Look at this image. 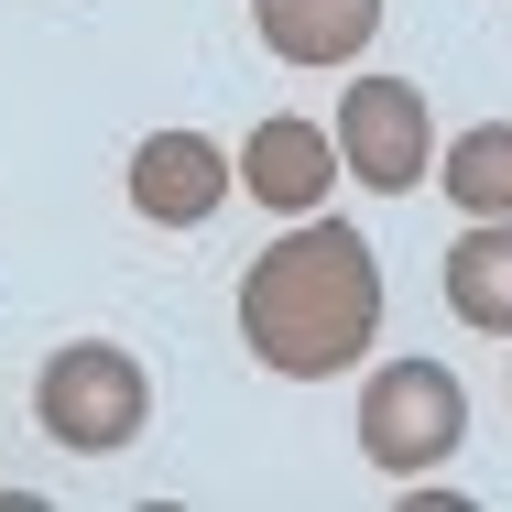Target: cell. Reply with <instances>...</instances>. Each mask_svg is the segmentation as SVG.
Instances as JSON below:
<instances>
[{"instance_id":"obj_1","label":"cell","mask_w":512,"mask_h":512,"mask_svg":"<svg viewBox=\"0 0 512 512\" xmlns=\"http://www.w3.org/2000/svg\"><path fill=\"white\" fill-rule=\"evenodd\" d=\"M382 338V262L349 218H295L251 273H240V349L284 382H327L349 360H371Z\"/></svg>"},{"instance_id":"obj_2","label":"cell","mask_w":512,"mask_h":512,"mask_svg":"<svg viewBox=\"0 0 512 512\" xmlns=\"http://www.w3.org/2000/svg\"><path fill=\"white\" fill-rule=\"evenodd\" d=\"M469 447V393H458V371L447 360H382L371 382H360V458L382 469V480H436L447 458Z\"/></svg>"},{"instance_id":"obj_3","label":"cell","mask_w":512,"mask_h":512,"mask_svg":"<svg viewBox=\"0 0 512 512\" xmlns=\"http://www.w3.org/2000/svg\"><path fill=\"white\" fill-rule=\"evenodd\" d=\"M142 414H153V382H142V360L109 349V338H66V349L33 371V425H44L66 458H120V447L142 436Z\"/></svg>"},{"instance_id":"obj_4","label":"cell","mask_w":512,"mask_h":512,"mask_svg":"<svg viewBox=\"0 0 512 512\" xmlns=\"http://www.w3.org/2000/svg\"><path fill=\"white\" fill-rule=\"evenodd\" d=\"M338 164L382 197H414L436 175V120H425V88L414 77H360L338 99Z\"/></svg>"},{"instance_id":"obj_5","label":"cell","mask_w":512,"mask_h":512,"mask_svg":"<svg viewBox=\"0 0 512 512\" xmlns=\"http://www.w3.org/2000/svg\"><path fill=\"white\" fill-rule=\"evenodd\" d=\"M229 186H240V164H229L207 131H153V142L131 153V207H142L153 229H197V218H218Z\"/></svg>"},{"instance_id":"obj_6","label":"cell","mask_w":512,"mask_h":512,"mask_svg":"<svg viewBox=\"0 0 512 512\" xmlns=\"http://www.w3.org/2000/svg\"><path fill=\"white\" fill-rule=\"evenodd\" d=\"M327 175H349V164H338V131H316L295 109H273V120L240 142V197H262L273 218H316V207H327Z\"/></svg>"},{"instance_id":"obj_7","label":"cell","mask_w":512,"mask_h":512,"mask_svg":"<svg viewBox=\"0 0 512 512\" xmlns=\"http://www.w3.org/2000/svg\"><path fill=\"white\" fill-rule=\"evenodd\" d=\"M251 33L284 66H349L382 33V0H251Z\"/></svg>"},{"instance_id":"obj_8","label":"cell","mask_w":512,"mask_h":512,"mask_svg":"<svg viewBox=\"0 0 512 512\" xmlns=\"http://www.w3.org/2000/svg\"><path fill=\"white\" fill-rule=\"evenodd\" d=\"M447 316L480 338H512V218H469L447 240Z\"/></svg>"},{"instance_id":"obj_9","label":"cell","mask_w":512,"mask_h":512,"mask_svg":"<svg viewBox=\"0 0 512 512\" xmlns=\"http://www.w3.org/2000/svg\"><path fill=\"white\" fill-rule=\"evenodd\" d=\"M436 186L469 207V218H512V120H480L436 153Z\"/></svg>"}]
</instances>
